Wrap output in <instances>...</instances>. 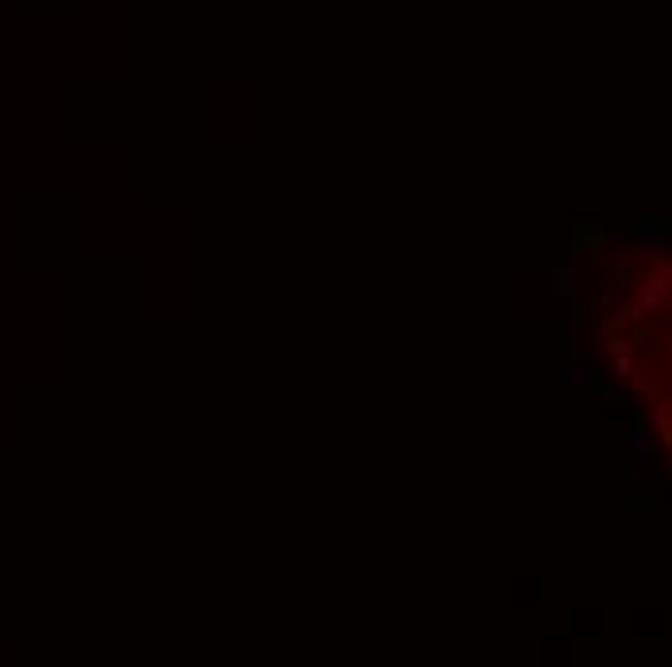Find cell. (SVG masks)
Returning a JSON list of instances; mask_svg holds the SVG:
<instances>
[{
  "label": "cell",
  "mask_w": 672,
  "mask_h": 667,
  "mask_svg": "<svg viewBox=\"0 0 672 667\" xmlns=\"http://www.w3.org/2000/svg\"><path fill=\"white\" fill-rule=\"evenodd\" d=\"M618 359L672 444V263L649 274L618 317Z\"/></svg>",
  "instance_id": "obj_1"
}]
</instances>
